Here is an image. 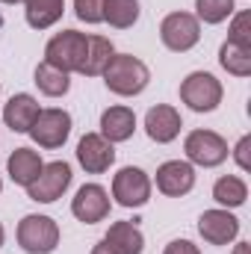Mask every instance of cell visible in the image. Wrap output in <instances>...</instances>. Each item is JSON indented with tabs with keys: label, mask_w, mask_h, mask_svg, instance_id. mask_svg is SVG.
Wrapping results in <instances>:
<instances>
[{
	"label": "cell",
	"mask_w": 251,
	"mask_h": 254,
	"mask_svg": "<svg viewBox=\"0 0 251 254\" xmlns=\"http://www.w3.org/2000/svg\"><path fill=\"white\" fill-rule=\"evenodd\" d=\"M163 254H201V249L195 243H189V240H172Z\"/></svg>",
	"instance_id": "28"
},
{
	"label": "cell",
	"mask_w": 251,
	"mask_h": 254,
	"mask_svg": "<svg viewBox=\"0 0 251 254\" xmlns=\"http://www.w3.org/2000/svg\"><path fill=\"white\" fill-rule=\"evenodd\" d=\"M74 12L86 24H101L104 21V0H74Z\"/></svg>",
	"instance_id": "27"
},
{
	"label": "cell",
	"mask_w": 251,
	"mask_h": 254,
	"mask_svg": "<svg viewBox=\"0 0 251 254\" xmlns=\"http://www.w3.org/2000/svg\"><path fill=\"white\" fill-rule=\"evenodd\" d=\"M0 192H3V181H0Z\"/></svg>",
	"instance_id": "34"
},
{
	"label": "cell",
	"mask_w": 251,
	"mask_h": 254,
	"mask_svg": "<svg viewBox=\"0 0 251 254\" xmlns=\"http://www.w3.org/2000/svg\"><path fill=\"white\" fill-rule=\"evenodd\" d=\"M24 12H27V24L33 30H48L54 27L65 12V0H24Z\"/></svg>",
	"instance_id": "20"
},
{
	"label": "cell",
	"mask_w": 251,
	"mask_h": 254,
	"mask_svg": "<svg viewBox=\"0 0 251 254\" xmlns=\"http://www.w3.org/2000/svg\"><path fill=\"white\" fill-rule=\"evenodd\" d=\"M213 198L222 204V207H243L246 198H249V187L243 178L237 175H225L213 184Z\"/></svg>",
	"instance_id": "21"
},
{
	"label": "cell",
	"mask_w": 251,
	"mask_h": 254,
	"mask_svg": "<svg viewBox=\"0 0 251 254\" xmlns=\"http://www.w3.org/2000/svg\"><path fill=\"white\" fill-rule=\"evenodd\" d=\"M71 187V166L65 160H57V163H48L39 178L27 187V195L30 201H39V204H51L57 198H63V192Z\"/></svg>",
	"instance_id": "7"
},
{
	"label": "cell",
	"mask_w": 251,
	"mask_h": 254,
	"mask_svg": "<svg viewBox=\"0 0 251 254\" xmlns=\"http://www.w3.org/2000/svg\"><path fill=\"white\" fill-rule=\"evenodd\" d=\"M104 83L113 95L133 98V95L145 92V86L151 83V71L142 60H136L130 54H116L110 65L104 68Z\"/></svg>",
	"instance_id": "1"
},
{
	"label": "cell",
	"mask_w": 251,
	"mask_h": 254,
	"mask_svg": "<svg viewBox=\"0 0 251 254\" xmlns=\"http://www.w3.org/2000/svg\"><path fill=\"white\" fill-rule=\"evenodd\" d=\"M77 163L89 172V175H104L113 163H116V148L113 142H107L101 133H86L77 142Z\"/></svg>",
	"instance_id": "10"
},
{
	"label": "cell",
	"mask_w": 251,
	"mask_h": 254,
	"mask_svg": "<svg viewBox=\"0 0 251 254\" xmlns=\"http://www.w3.org/2000/svg\"><path fill=\"white\" fill-rule=\"evenodd\" d=\"M219 63H222V68L228 74H234V77H249L251 74V51L234 45V42H225L222 51H219Z\"/></svg>",
	"instance_id": "24"
},
{
	"label": "cell",
	"mask_w": 251,
	"mask_h": 254,
	"mask_svg": "<svg viewBox=\"0 0 251 254\" xmlns=\"http://www.w3.org/2000/svg\"><path fill=\"white\" fill-rule=\"evenodd\" d=\"M36 86L48 98H63L65 92L71 89V77L65 71H60V68H54V65L42 63L36 68Z\"/></svg>",
	"instance_id": "22"
},
{
	"label": "cell",
	"mask_w": 251,
	"mask_h": 254,
	"mask_svg": "<svg viewBox=\"0 0 251 254\" xmlns=\"http://www.w3.org/2000/svg\"><path fill=\"white\" fill-rule=\"evenodd\" d=\"M71 213L86 222V225H95V222H104L110 216V192L98 184H86L80 187L74 201H71Z\"/></svg>",
	"instance_id": "11"
},
{
	"label": "cell",
	"mask_w": 251,
	"mask_h": 254,
	"mask_svg": "<svg viewBox=\"0 0 251 254\" xmlns=\"http://www.w3.org/2000/svg\"><path fill=\"white\" fill-rule=\"evenodd\" d=\"M86 45H89V36L86 33H77V30H63L57 33L48 48H45V63L60 68L65 74L71 71H80V65L86 60Z\"/></svg>",
	"instance_id": "2"
},
{
	"label": "cell",
	"mask_w": 251,
	"mask_h": 254,
	"mask_svg": "<svg viewBox=\"0 0 251 254\" xmlns=\"http://www.w3.org/2000/svg\"><path fill=\"white\" fill-rule=\"evenodd\" d=\"M195 187V169L187 160H169L157 169V190L169 198H181Z\"/></svg>",
	"instance_id": "13"
},
{
	"label": "cell",
	"mask_w": 251,
	"mask_h": 254,
	"mask_svg": "<svg viewBox=\"0 0 251 254\" xmlns=\"http://www.w3.org/2000/svg\"><path fill=\"white\" fill-rule=\"evenodd\" d=\"M222 95L225 89L210 71H192L181 83V101L195 113H213L222 104Z\"/></svg>",
	"instance_id": "4"
},
{
	"label": "cell",
	"mask_w": 251,
	"mask_h": 254,
	"mask_svg": "<svg viewBox=\"0 0 251 254\" xmlns=\"http://www.w3.org/2000/svg\"><path fill=\"white\" fill-rule=\"evenodd\" d=\"M160 39H163V45L169 51L187 54L201 39V21L195 15H189V12H172L160 24Z\"/></svg>",
	"instance_id": "5"
},
{
	"label": "cell",
	"mask_w": 251,
	"mask_h": 254,
	"mask_svg": "<svg viewBox=\"0 0 251 254\" xmlns=\"http://www.w3.org/2000/svg\"><path fill=\"white\" fill-rule=\"evenodd\" d=\"M234 254H251V246H249V243H237Z\"/></svg>",
	"instance_id": "31"
},
{
	"label": "cell",
	"mask_w": 251,
	"mask_h": 254,
	"mask_svg": "<svg viewBox=\"0 0 251 254\" xmlns=\"http://www.w3.org/2000/svg\"><path fill=\"white\" fill-rule=\"evenodd\" d=\"M104 21L116 30H127L139 21V0H104Z\"/></svg>",
	"instance_id": "23"
},
{
	"label": "cell",
	"mask_w": 251,
	"mask_h": 254,
	"mask_svg": "<svg viewBox=\"0 0 251 254\" xmlns=\"http://www.w3.org/2000/svg\"><path fill=\"white\" fill-rule=\"evenodd\" d=\"M30 136H33V142L39 148H48V151L63 148L65 139L71 136V116L65 110H57V107L54 110H42L39 119L30 127Z\"/></svg>",
	"instance_id": "8"
},
{
	"label": "cell",
	"mask_w": 251,
	"mask_h": 254,
	"mask_svg": "<svg viewBox=\"0 0 251 254\" xmlns=\"http://www.w3.org/2000/svg\"><path fill=\"white\" fill-rule=\"evenodd\" d=\"M6 169H9L12 184H18V187L27 190V187L39 178V172L45 169V163H42V157H39L36 151H30V148H15V151L9 154V160H6Z\"/></svg>",
	"instance_id": "17"
},
{
	"label": "cell",
	"mask_w": 251,
	"mask_h": 254,
	"mask_svg": "<svg viewBox=\"0 0 251 254\" xmlns=\"http://www.w3.org/2000/svg\"><path fill=\"white\" fill-rule=\"evenodd\" d=\"M228 42H234V45L249 48V51H251V12H240V15L234 18Z\"/></svg>",
	"instance_id": "26"
},
{
	"label": "cell",
	"mask_w": 251,
	"mask_h": 254,
	"mask_svg": "<svg viewBox=\"0 0 251 254\" xmlns=\"http://www.w3.org/2000/svg\"><path fill=\"white\" fill-rule=\"evenodd\" d=\"M184 151H187L189 163L204 166V169L222 166L228 160V142L216 130H192L184 142Z\"/></svg>",
	"instance_id": "6"
},
{
	"label": "cell",
	"mask_w": 251,
	"mask_h": 254,
	"mask_svg": "<svg viewBox=\"0 0 251 254\" xmlns=\"http://www.w3.org/2000/svg\"><path fill=\"white\" fill-rule=\"evenodd\" d=\"M136 130V116L130 107H110L101 113V136L107 142H127Z\"/></svg>",
	"instance_id": "16"
},
{
	"label": "cell",
	"mask_w": 251,
	"mask_h": 254,
	"mask_svg": "<svg viewBox=\"0 0 251 254\" xmlns=\"http://www.w3.org/2000/svg\"><path fill=\"white\" fill-rule=\"evenodd\" d=\"M104 243L116 254H142V249H145V237H142V231L133 222H116V225H110Z\"/></svg>",
	"instance_id": "18"
},
{
	"label": "cell",
	"mask_w": 251,
	"mask_h": 254,
	"mask_svg": "<svg viewBox=\"0 0 251 254\" xmlns=\"http://www.w3.org/2000/svg\"><path fill=\"white\" fill-rule=\"evenodd\" d=\"M234 15V0H195V18L204 24H222Z\"/></svg>",
	"instance_id": "25"
},
{
	"label": "cell",
	"mask_w": 251,
	"mask_h": 254,
	"mask_svg": "<svg viewBox=\"0 0 251 254\" xmlns=\"http://www.w3.org/2000/svg\"><path fill=\"white\" fill-rule=\"evenodd\" d=\"M18 246L27 254H51L60 246V225L51 216H24L18 222Z\"/></svg>",
	"instance_id": "3"
},
{
	"label": "cell",
	"mask_w": 251,
	"mask_h": 254,
	"mask_svg": "<svg viewBox=\"0 0 251 254\" xmlns=\"http://www.w3.org/2000/svg\"><path fill=\"white\" fill-rule=\"evenodd\" d=\"M181 127H184L181 113H178L175 107H169V104H157V107H151L148 116H145V130H148V136H151L154 142H160V145L178 139Z\"/></svg>",
	"instance_id": "14"
},
{
	"label": "cell",
	"mask_w": 251,
	"mask_h": 254,
	"mask_svg": "<svg viewBox=\"0 0 251 254\" xmlns=\"http://www.w3.org/2000/svg\"><path fill=\"white\" fill-rule=\"evenodd\" d=\"M116 57V48L107 36H89V45H86V60L80 65V74L86 77H98L104 74V68L110 65V60Z\"/></svg>",
	"instance_id": "19"
},
{
	"label": "cell",
	"mask_w": 251,
	"mask_h": 254,
	"mask_svg": "<svg viewBox=\"0 0 251 254\" xmlns=\"http://www.w3.org/2000/svg\"><path fill=\"white\" fill-rule=\"evenodd\" d=\"M3 240H6V231H3V225H0V249H3Z\"/></svg>",
	"instance_id": "32"
},
{
	"label": "cell",
	"mask_w": 251,
	"mask_h": 254,
	"mask_svg": "<svg viewBox=\"0 0 251 254\" xmlns=\"http://www.w3.org/2000/svg\"><path fill=\"white\" fill-rule=\"evenodd\" d=\"M0 3H6V6H12V3H21V0H0Z\"/></svg>",
	"instance_id": "33"
},
{
	"label": "cell",
	"mask_w": 251,
	"mask_h": 254,
	"mask_svg": "<svg viewBox=\"0 0 251 254\" xmlns=\"http://www.w3.org/2000/svg\"><path fill=\"white\" fill-rule=\"evenodd\" d=\"M113 198L122 207H145L151 198V178L136 166H125L113 178Z\"/></svg>",
	"instance_id": "9"
},
{
	"label": "cell",
	"mask_w": 251,
	"mask_h": 254,
	"mask_svg": "<svg viewBox=\"0 0 251 254\" xmlns=\"http://www.w3.org/2000/svg\"><path fill=\"white\" fill-rule=\"evenodd\" d=\"M92 254H116V252H113V249H110V246H107V243L101 240V243H98V246L92 249Z\"/></svg>",
	"instance_id": "30"
},
{
	"label": "cell",
	"mask_w": 251,
	"mask_h": 254,
	"mask_svg": "<svg viewBox=\"0 0 251 254\" xmlns=\"http://www.w3.org/2000/svg\"><path fill=\"white\" fill-rule=\"evenodd\" d=\"M198 234L210 246H228L240 234V219L228 210H204L198 219Z\"/></svg>",
	"instance_id": "12"
},
{
	"label": "cell",
	"mask_w": 251,
	"mask_h": 254,
	"mask_svg": "<svg viewBox=\"0 0 251 254\" xmlns=\"http://www.w3.org/2000/svg\"><path fill=\"white\" fill-rule=\"evenodd\" d=\"M249 145H251V139L243 136V139L237 142V148H234V160H237V166H240L243 172L249 169Z\"/></svg>",
	"instance_id": "29"
},
{
	"label": "cell",
	"mask_w": 251,
	"mask_h": 254,
	"mask_svg": "<svg viewBox=\"0 0 251 254\" xmlns=\"http://www.w3.org/2000/svg\"><path fill=\"white\" fill-rule=\"evenodd\" d=\"M39 113H42L39 101L33 95L21 92V95H12L9 104L3 107V122H6V127H12L15 133H30V127L39 119Z\"/></svg>",
	"instance_id": "15"
}]
</instances>
